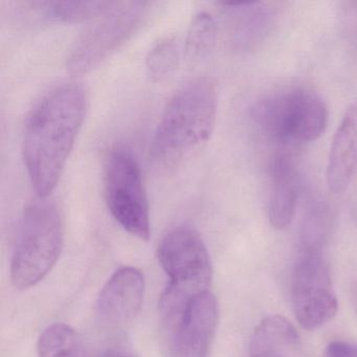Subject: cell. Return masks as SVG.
Here are the masks:
<instances>
[{"mask_svg":"<svg viewBox=\"0 0 357 357\" xmlns=\"http://www.w3.org/2000/svg\"><path fill=\"white\" fill-rule=\"evenodd\" d=\"M298 199V174L296 162L289 154L282 153L271 167L268 217L275 229H283L294 220Z\"/></svg>","mask_w":357,"mask_h":357,"instance_id":"obj_12","label":"cell"},{"mask_svg":"<svg viewBox=\"0 0 357 357\" xmlns=\"http://www.w3.org/2000/svg\"><path fill=\"white\" fill-rule=\"evenodd\" d=\"M145 9L142 1L114 3L75 43L66 61L68 72L81 76L98 68L132 35Z\"/></svg>","mask_w":357,"mask_h":357,"instance_id":"obj_7","label":"cell"},{"mask_svg":"<svg viewBox=\"0 0 357 357\" xmlns=\"http://www.w3.org/2000/svg\"><path fill=\"white\" fill-rule=\"evenodd\" d=\"M296 328L282 315L263 319L250 340V357H291L298 348Z\"/></svg>","mask_w":357,"mask_h":357,"instance_id":"obj_13","label":"cell"},{"mask_svg":"<svg viewBox=\"0 0 357 357\" xmlns=\"http://www.w3.org/2000/svg\"><path fill=\"white\" fill-rule=\"evenodd\" d=\"M357 166V102L347 109L338 125L327 165V183L335 195L344 193Z\"/></svg>","mask_w":357,"mask_h":357,"instance_id":"obj_11","label":"cell"},{"mask_svg":"<svg viewBox=\"0 0 357 357\" xmlns=\"http://www.w3.org/2000/svg\"><path fill=\"white\" fill-rule=\"evenodd\" d=\"M145 280L139 269H119L100 292L97 313L100 321L110 328L124 327L141 309Z\"/></svg>","mask_w":357,"mask_h":357,"instance_id":"obj_10","label":"cell"},{"mask_svg":"<svg viewBox=\"0 0 357 357\" xmlns=\"http://www.w3.org/2000/svg\"><path fill=\"white\" fill-rule=\"evenodd\" d=\"M219 309L210 291L188 301L174 321L171 357H206L218 326Z\"/></svg>","mask_w":357,"mask_h":357,"instance_id":"obj_9","label":"cell"},{"mask_svg":"<svg viewBox=\"0 0 357 357\" xmlns=\"http://www.w3.org/2000/svg\"><path fill=\"white\" fill-rule=\"evenodd\" d=\"M327 105L314 91L290 89L259 100L252 118L259 130L278 143H310L327 128Z\"/></svg>","mask_w":357,"mask_h":357,"instance_id":"obj_5","label":"cell"},{"mask_svg":"<svg viewBox=\"0 0 357 357\" xmlns=\"http://www.w3.org/2000/svg\"><path fill=\"white\" fill-rule=\"evenodd\" d=\"M84 89L64 83L50 91L26 120L22 139L24 165L33 189L47 198L57 187L86 114Z\"/></svg>","mask_w":357,"mask_h":357,"instance_id":"obj_1","label":"cell"},{"mask_svg":"<svg viewBox=\"0 0 357 357\" xmlns=\"http://www.w3.org/2000/svg\"><path fill=\"white\" fill-rule=\"evenodd\" d=\"M104 194L108 210L119 225L135 237H150L149 204L141 168L130 150L116 147L104 169Z\"/></svg>","mask_w":357,"mask_h":357,"instance_id":"obj_6","label":"cell"},{"mask_svg":"<svg viewBox=\"0 0 357 357\" xmlns=\"http://www.w3.org/2000/svg\"><path fill=\"white\" fill-rule=\"evenodd\" d=\"M327 357H357V347L340 340H334L326 349Z\"/></svg>","mask_w":357,"mask_h":357,"instance_id":"obj_18","label":"cell"},{"mask_svg":"<svg viewBox=\"0 0 357 357\" xmlns=\"http://www.w3.org/2000/svg\"><path fill=\"white\" fill-rule=\"evenodd\" d=\"M116 3L110 1H55L43 3L45 14L52 20L79 22L103 15Z\"/></svg>","mask_w":357,"mask_h":357,"instance_id":"obj_17","label":"cell"},{"mask_svg":"<svg viewBox=\"0 0 357 357\" xmlns=\"http://www.w3.org/2000/svg\"><path fill=\"white\" fill-rule=\"evenodd\" d=\"M101 357H132L130 355L125 354V353L118 352V351H110V352L105 353Z\"/></svg>","mask_w":357,"mask_h":357,"instance_id":"obj_19","label":"cell"},{"mask_svg":"<svg viewBox=\"0 0 357 357\" xmlns=\"http://www.w3.org/2000/svg\"><path fill=\"white\" fill-rule=\"evenodd\" d=\"M38 357H84L76 332L66 324H54L41 334Z\"/></svg>","mask_w":357,"mask_h":357,"instance_id":"obj_14","label":"cell"},{"mask_svg":"<svg viewBox=\"0 0 357 357\" xmlns=\"http://www.w3.org/2000/svg\"><path fill=\"white\" fill-rule=\"evenodd\" d=\"M45 199L31 204L20 220L10 269L17 289H28L43 281L61 254V215L53 202Z\"/></svg>","mask_w":357,"mask_h":357,"instance_id":"obj_4","label":"cell"},{"mask_svg":"<svg viewBox=\"0 0 357 357\" xmlns=\"http://www.w3.org/2000/svg\"><path fill=\"white\" fill-rule=\"evenodd\" d=\"M216 33V22L211 14L206 12L196 14L190 24L185 39V52L187 57L191 60L206 57L214 47Z\"/></svg>","mask_w":357,"mask_h":357,"instance_id":"obj_16","label":"cell"},{"mask_svg":"<svg viewBox=\"0 0 357 357\" xmlns=\"http://www.w3.org/2000/svg\"><path fill=\"white\" fill-rule=\"evenodd\" d=\"M218 89L202 77L181 87L167 104L152 141L154 162L172 168L206 146L216 124Z\"/></svg>","mask_w":357,"mask_h":357,"instance_id":"obj_2","label":"cell"},{"mask_svg":"<svg viewBox=\"0 0 357 357\" xmlns=\"http://www.w3.org/2000/svg\"><path fill=\"white\" fill-rule=\"evenodd\" d=\"M291 298L294 314L304 329H319L335 317L337 298L327 264L317 250H305L296 263Z\"/></svg>","mask_w":357,"mask_h":357,"instance_id":"obj_8","label":"cell"},{"mask_svg":"<svg viewBox=\"0 0 357 357\" xmlns=\"http://www.w3.org/2000/svg\"><path fill=\"white\" fill-rule=\"evenodd\" d=\"M158 256L170 281L160 308L171 323L190 298L208 291L212 266L204 240L188 227H175L167 233L158 245Z\"/></svg>","mask_w":357,"mask_h":357,"instance_id":"obj_3","label":"cell"},{"mask_svg":"<svg viewBox=\"0 0 357 357\" xmlns=\"http://www.w3.org/2000/svg\"><path fill=\"white\" fill-rule=\"evenodd\" d=\"M181 47L178 39L167 37L148 54L146 68L150 78L156 82L166 80L174 74L181 61Z\"/></svg>","mask_w":357,"mask_h":357,"instance_id":"obj_15","label":"cell"}]
</instances>
